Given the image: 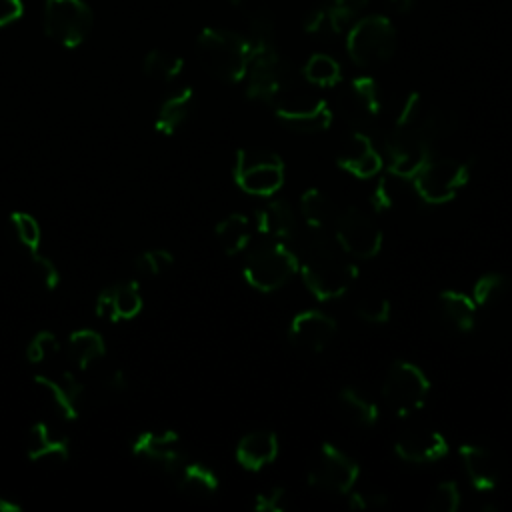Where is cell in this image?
I'll return each mask as SVG.
<instances>
[{
	"instance_id": "1",
	"label": "cell",
	"mask_w": 512,
	"mask_h": 512,
	"mask_svg": "<svg viewBox=\"0 0 512 512\" xmlns=\"http://www.w3.org/2000/svg\"><path fill=\"white\" fill-rule=\"evenodd\" d=\"M452 126L448 112L426 104L418 92L408 94L386 136L388 172L400 180L412 178L432 158L434 142L450 134Z\"/></svg>"
},
{
	"instance_id": "2",
	"label": "cell",
	"mask_w": 512,
	"mask_h": 512,
	"mask_svg": "<svg viewBox=\"0 0 512 512\" xmlns=\"http://www.w3.org/2000/svg\"><path fill=\"white\" fill-rule=\"evenodd\" d=\"M304 284L318 300L340 298L356 280V266L348 254L324 236H314L298 262Z\"/></svg>"
},
{
	"instance_id": "3",
	"label": "cell",
	"mask_w": 512,
	"mask_h": 512,
	"mask_svg": "<svg viewBox=\"0 0 512 512\" xmlns=\"http://www.w3.org/2000/svg\"><path fill=\"white\" fill-rule=\"evenodd\" d=\"M250 54L246 36L232 30L204 28L196 38V56L202 68L222 82H242Z\"/></svg>"
},
{
	"instance_id": "4",
	"label": "cell",
	"mask_w": 512,
	"mask_h": 512,
	"mask_svg": "<svg viewBox=\"0 0 512 512\" xmlns=\"http://www.w3.org/2000/svg\"><path fill=\"white\" fill-rule=\"evenodd\" d=\"M396 28L384 14H362L346 30V52L356 66L374 68L392 58Z\"/></svg>"
},
{
	"instance_id": "5",
	"label": "cell",
	"mask_w": 512,
	"mask_h": 512,
	"mask_svg": "<svg viewBox=\"0 0 512 512\" xmlns=\"http://www.w3.org/2000/svg\"><path fill=\"white\" fill-rule=\"evenodd\" d=\"M246 96L256 102L274 104L284 94L298 88L292 66L282 58L278 48L252 50L246 70Z\"/></svg>"
},
{
	"instance_id": "6",
	"label": "cell",
	"mask_w": 512,
	"mask_h": 512,
	"mask_svg": "<svg viewBox=\"0 0 512 512\" xmlns=\"http://www.w3.org/2000/svg\"><path fill=\"white\" fill-rule=\"evenodd\" d=\"M234 182L252 196H272L284 184L286 168L278 154L264 148H238L234 158Z\"/></svg>"
},
{
	"instance_id": "7",
	"label": "cell",
	"mask_w": 512,
	"mask_h": 512,
	"mask_svg": "<svg viewBox=\"0 0 512 512\" xmlns=\"http://www.w3.org/2000/svg\"><path fill=\"white\" fill-rule=\"evenodd\" d=\"M298 272L296 254L284 244L274 242L266 244L248 254L242 274L244 280L258 292H274L290 282Z\"/></svg>"
},
{
	"instance_id": "8",
	"label": "cell",
	"mask_w": 512,
	"mask_h": 512,
	"mask_svg": "<svg viewBox=\"0 0 512 512\" xmlns=\"http://www.w3.org/2000/svg\"><path fill=\"white\" fill-rule=\"evenodd\" d=\"M410 180L426 204H446L468 184L470 164L456 158H430Z\"/></svg>"
},
{
	"instance_id": "9",
	"label": "cell",
	"mask_w": 512,
	"mask_h": 512,
	"mask_svg": "<svg viewBox=\"0 0 512 512\" xmlns=\"http://www.w3.org/2000/svg\"><path fill=\"white\" fill-rule=\"evenodd\" d=\"M430 394L428 376L408 360H396L382 380V396L398 416L418 412Z\"/></svg>"
},
{
	"instance_id": "10",
	"label": "cell",
	"mask_w": 512,
	"mask_h": 512,
	"mask_svg": "<svg viewBox=\"0 0 512 512\" xmlns=\"http://www.w3.org/2000/svg\"><path fill=\"white\" fill-rule=\"evenodd\" d=\"M94 14L84 0H46L44 32L64 48L80 46L92 30Z\"/></svg>"
},
{
	"instance_id": "11",
	"label": "cell",
	"mask_w": 512,
	"mask_h": 512,
	"mask_svg": "<svg viewBox=\"0 0 512 512\" xmlns=\"http://www.w3.org/2000/svg\"><path fill=\"white\" fill-rule=\"evenodd\" d=\"M334 236L336 244L348 256L360 260L374 258L382 250L384 242L382 230L376 224V220L356 206L338 212L334 220Z\"/></svg>"
},
{
	"instance_id": "12",
	"label": "cell",
	"mask_w": 512,
	"mask_h": 512,
	"mask_svg": "<svg viewBox=\"0 0 512 512\" xmlns=\"http://www.w3.org/2000/svg\"><path fill=\"white\" fill-rule=\"evenodd\" d=\"M272 106L276 118L298 134H320L330 128L334 118V112L326 100L312 98L298 88L284 94Z\"/></svg>"
},
{
	"instance_id": "13",
	"label": "cell",
	"mask_w": 512,
	"mask_h": 512,
	"mask_svg": "<svg viewBox=\"0 0 512 512\" xmlns=\"http://www.w3.org/2000/svg\"><path fill=\"white\" fill-rule=\"evenodd\" d=\"M338 112L352 130L370 134V128H374L382 112L378 82L370 76H356L348 80L338 94Z\"/></svg>"
},
{
	"instance_id": "14",
	"label": "cell",
	"mask_w": 512,
	"mask_h": 512,
	"mask_svg": "<svg viewBox=\"0 0 512 512\" xmlns=\"http://www.w3.org/2000/svg\"><path fill=\"white\" fill-rule=\"evenodd\" d=\"M360 476V466L334 444H322L308 468V482L324 492L350 494Z\"/></svg>"
},
{
	"instance_id": "15",
	"label": "cell",
	"mask_w": 512,
	"mask_h": 512,
	"mask_svg": "<svg viewBox=\"0 0 512 512\" xmlns=\"http://www.w3.org/2000/svg\"><path fill=\"white\" fill-rule=\"evenodd\" d=\"M132 454L144 466L164 474L176 476L186 464L182 440L174 430H146L132 440Z\"/></svg>"
},
{
	"instance_id": "16",
	"label": "cell",
	"mask_w": 512,
	"mask_h": 512,
	"mask_svg": "<svg viewBox=\"0 0 512 512\" xmlns=\"http://www.w3.org/2000/svg\"><path fill=\"white\" fill-rule=\"evenodd\" d=\"M368 0H320L304 18V30L312 36H338L364 14Z\"/></svg>"
},
{
	"instance_id": "17",
	"label": "cell",
	"mask_w": 512,
	"mask_h": 512,
	"mask_svg": "<svg viewBox=\"0 0 512 512\" xmlns=\"http://www.w3.org/2000/svg\"><path fill=\"white\" fill-rule=\"evenodd\" d=\"M334 336L336 322L322 310H302L292 318L288 326L290 342L296 348L312 354L322 352L334 340Z\"/></svg>"
},
{
	"instance_id": "18",
	"label": "cell",
	"mask_w": 512,
	"mask_h": 512,
	"mask_svg": "<svg viewBox=\"0 0 512 512\" xmlns=\"http://www.w3.org/2000/svg\"><path fill=\"white\" fill-rule=\"evenodd\" d=\"M394 452L412 464H430L448 454V440L438 430L426 426H410L394 440Z\"/></svg>"
},
{
	"instance_id": "19",
	"label": "cell",
	"mask_w": 512,
	"mask_h": 512,
	"mask_svg": "<svg viewBox=\"0 0 512 512\" xmlns=\"http://www.w3.org/2000/svg\"><path fill=\"white\" fill-rule=\"evenodd\" d=\"M338 166L354 178H374L384 166L380 150L374 146L372 136L362 130H352L346 144L338 154Z\"/></svg>"
},
{
	"instance_id": "20",
	"label": "cell",
	"mask_w": 512,
	"mask_h": 512,
	"mask_svg": "<svg viewBox=\"0 0 512 512\" xmlns=\"http://www.w3.org/2000/svg\"><path fill=\"white\" fill-rule=\"evenodd\" d=\"M460 460L470 484L478 492H490L498 486L502 478V460L494 450L480 444H462Z\"/></svg>"
},
{
	"instance_id": "21",
	"label": "cell",
	"mask_w": 512,
	"mask_h": 512,
	"mask_svg": "<svg viewBox=\"0 0 512 512\" xmlns=\"http://www.w3.org/2000/svg\"><path fill=\"white\" fill-rule=\"evenodd\" d=\"M36 384L44 390L48 400L52 402L54 410L66 418L74 420L80 414V402H82V384L76 380L72 372H64L60 376H48V374H36Z\"/></svg>"
},
{
	"instance_id": "22",
	"label": "cell",
	"mask_w": 512,
	"mask_h": 512,
	"mask_svg": "<svg viewBox=\"0 0 512 512\" xmlns=\"http://www.w3.org/2000/svg\"><path fill=\"white\" fill-rule=\"evenodd\" d=\"M26 456L40 464H66L70 446L68 440L56 434L46 422H36L26 434Z\"/></svg>"
},
{
	"instance_id": "23",
	"label": "cell",
	"mask_w": 512,
	"mask_h": 512,
	"mask_svg": "<svg viewBox=\"0 0 512 512\" xmlns=\"http://www.w3.org/2000/svg\"><path fill=\"white\" fill-rule=\"evenodd\" d=\"M278 450V438L272 430H254L238 440L234 456L244 470L258 472L278 458Z\"/></svg>"
},
{
	"instance_id": "24",
	"label": "cell",
	"mask_w": 512,
	"mask_h": 512,
	"mask_svg": "<svg viewBox=\"0 0 512 512\" xmlns=\"http://www.w3.org/2000/svg\"><path fill=\"white\" fill-rule=\"evenodd\" d=\"M258 230L272 240H290L296 234L298 222L292 206L284 200H270L256 214Z\"/></svg>"
},
{
	"instance_id": "25",
	"label": "cell",
	"mask_w": 512,
	"mask_h": 512,
	"mask_svg": "<svg viewBox=\"0 0 512 512\" xmlns=\"http://www.w3.org/2000/svg\"><path fill=\"white\" fill-rule=\"evenodd\" d=\"M438 310L442 318L458 332H470L476 326L478 306L466 292L442 290L438 296Z\"/></svg>"
},
{
	"instance_id": "26",
	"label": "cell",
	"mask_w": 512,
	"mask_h": 512,
	"mask_svg": "<svg viewBox=\"0 0 512 512\" xmlns=\"http://www.w3.org/2000/svg\"><path fill=\"white\" fill-rule=\"evenodd\" d=\"M176 488L190 500H210L218 492V476L200 462H186L176 474Z\"/></svg>"
},
{
	"instance_id": "27",
	"label": "cell",
	"mask_w": 512,
	"mask_h": 512,
	"mask_svg": "<svg viewBox=\"0 0 512 512\" xmlns=\"http://www.w3.org/2000/svg\"><path fill=\"white\" fill-rule=\"evenodd\" d=\"M64 352L68 356V362L74 368L86 370L104 356L106 342L100 336V332H96L92 328H80L68 336Z\"/></svg>"
},
{
	"instance_id": "28",
	"label": "cell",
	"mask_w": 512,
	"mask_h": 512,
	"mask_svg": "<svg viewBox=\"0 0 512 512\" xmlns=\"http://www.w3.org/2000/svg\"><path fill=\"white\" fill-rule=\"evenodd\" d=\"M194 106V90L190 86H184L176 92H172L158 108L156 114V130L164 136H172L192 114Z\"/></svg>"
},
{
	"instance_id": "29",
	"label": "cell",
	"mask_w": 512,
	"mask_h": 512,
	"mask_svg": "<svg viewBox=\"0 0 512 512\" xmlns=\"http://www.w3.org/2000/svg\"><path fill=\"white\" fill-rule=\"evenodd\" d=\"M214 234H216V240H218L220 248L224 250V254L234 256V254L242 252L250 242V236H252L250 220H248V216H244L240 212L228 214L226 218H222L216 224Z\"/></svg>"
},
{
	"instance_id": "30",
	"label": "cell",
	"mask_w": 512,
	"mask_h": 512,
	"mask_svg": "<svg viewBox=\"0 0 512 512\" xmlns=\"http://www.w3.org/2000/svg\"><path fill=\"white\" fill-rule=\"evenodd\" d=\"M300 214L312 230H324L328 226H334V220L338 216L332 200L318 188H308L300 196Z\"/></svg>"
},
{
	"instance_id": "31",
	"label": "cell",
	"mask_w": 512,
	"mask_h": 512,
	"mask_svg": "<svg viewBox=\"0 0 512 512\" xmlns=\"http://www.w3.org/2000/svg\"><path fill=\"white\" fill-rule=\"evenodd\" d=\"M338 404L342 414L352 420L356 426H374L378 422V406L364 396L360 390L346 386L338 392Z\"/></svg>"
},
{
	"instance_id": "32",
	"label": "cell",
	"mask_w": 512,
	"mask_h": 512,
	"mask_svg": "<svg viewBox=\"0 0 512 512\" xmlns=\"http://www.w3.org/2000/svg\"><path fill=\"white\" fill-rule=\"evenodd\" d=\"M302 76L318 88H332L342 82V68L338 60L332 58L330 54L316 52L306 60L302 68Z\"/></svg>"
},
{
	"instance_id": "33",
	"label": "cell",
	"mask_w": 512,
	"mask_h": 512,
	"mask_svg": "<svg viewBox=\"0 0 512 512\" xmlns=\"http://www.w3.org/2000/svg\"><path fill=\"white\" fill-rule=\"evenodd\" d=\"M110 288V296H112V308H114V322L118 320H132L142 312L144 300L138 288V282L134 280H126V282H118Z\"/></svg>"
},
{
	"instance_id": "34",
	"label": "cell",
	"mask_w": 512,
	"mask_h": 512,
	"mask_svg": "<svg viewBox=\"0 0 512 512\" xmlns=\"http://www.w3.org/2000/svg\"><path fill=\"white\" fill-rule=\"evenodd\" d=\"M508 292H510V280L504 274L486 272L474 282L472 298H474L478 310H482V308H492L498 302H502Z\"/></svg>"
},
{
	"instance_id": "35",
	"label": "cell",
	"mask_w": 512,
	"mask_h": 512,
	"mask_svg": "<svg viewBox=\"0 0 512 512\" xmlns=\"http://www.w3.org/2000/svg\"><path fill=\"white\" fill-rule=\"evenodd\" d=\"M184 68V60L178 54L154 48L142 60V70L146 76L162 82H170L180 76Z\"/></svg>"
},
{
	"instance_id": "36",
	"label": "cell",
	"mask_w": 512,
	"mask_h": 512,
	"mask_svg": "<svg viewBox=\"0 0 512 512\" xmlns=\"http://www.w3.org/2000/svg\"><path fill=\"white\" fill-rule=\"evenodd\" d=\"M10 226L14 230V236L18 238V242L28 252L40 250L42 228H40V222L36 220V216L28 214V212H12L10 214Z\"/></svg>"
},
{
	"instance_id": "37",
	"label": "cell",
	"mask_w": 512,
	"mask_h": 512,
	"mask_svg": "<svg viewBox=\"0 0 512 512\" xmlns=\"http://www.w3.org/2000/svg\"><path fill=\"white\" fill-rule=\"evenodd\" d=\"M62 346H60V340L48 332V330H42V332H36L28 344H26V350H24V356L30 364H46L50 362L52 358H56L60 354Z\"/></svg>"
},
{
	"instance_id": "38",
	"label": "cell",
	"mask_w": 512,
	"mask_h": 512,
	"mask_svg": "<svg viewBox=\"0 0 512 512\" xmlns=\"http://www.w3.org/2000/svg\"><path fill=\"white\" fill-rule=\"evenodd\" d=\"M392 314V304L382 294H366L356 304V316L368 324H386Z\"/></svg>"
},
{
	"instance_id": "39",
	"label": "cell",
	"mask_w": 512,
	"mask_h": 512,
	"mask_svg": "<svg viewBox=\"0 0 512 512\" xmlns=\"http://www.w3.org/2000/svg\"><path fill=\"white\" fill-rule=\"evenodd\" d=\"M174 264V256L170 250L166 248H150V250H144L134 266L140 274L144 276H160L162 272H166L170 266Z\"/></svg>"
},
{
	"instance_id": "40",
	"label": "cell",
	"mask_w": 512,
	"mask_h": 512,
	"mask_svg": "<svg viewBox=\"0 0 512 512\" xmlns=\"http://www.w3.org/2000/svg\"><path fill=\"white\" fill-rule=\"evenodd\" d=\"M460 508V488L454 480L436 484L428 498V510L432 512H456Z\"/></svg>"
},
{
	"instance_id": "41",
	"label": "cell",
	"mask_w": 512,
	"mask_h": 512,
	"mask_svg": "<svg viewBox=\"0 0 512 512\" xmlns=\"http://www.w3.org/2000/svg\"><path fill=\"white\" fill-rule=\"evenodd\" d=\"M400 180L392 174L388 176H380L376 186L372 188V194H370V204L376 212H384V210H390L396 202V186L394 182Z\"/></svg>"
},
{
	"instance_id": "42",
	"label": "cell",
	"mask_w": 512,
	"mask_h": 512,
	"mask_svg": "<svg viewBox=\"0 0 512 512\" xmlns=\"http://www.w3.org/2000/svg\"><path fill=\"white\" fill-rule=\"evenodd\" d=\"M254 508L258 512H284L290 508V494L286 492V488L274 486L266 492L256 494Z\"/></svg>"
},
{
	"instance_id": "43",
	"label": "cell",
	"mask_w": 512,
	"mask_h": 512,
	"mask_svg": "<svg viewBox=\"0 0 512 512\" xmlns=\"http://www.w3.org/2000/svg\"><path fill=\"white\" fill-rule=\"evenodd\" d=\"M30 256H32L34 268L38 270V274H40V278H42V284H44L48 290H54V288L60 284V278H62L58 266L54 264V260H52L50 256L42 254L40 250L30 252Z\"/></svg>"
},
{
	"instance_id": "44",
	"label": "cell",
	"mask_w": 512,
	"mask_h": 512,
	"mask_svg": "<svg viewBox=\"0 0 512 512\" xmlns=\"http://www.w3.org/2000/svg\"><path fill=\"white\" fill-rule=\"evenodd\" d=\"M388 504V496L382 492H352L348 496V506L354 510H374L384 508Z\"/></svg>"
},
{
	"instance_id": "45",
	"label": "cell",
	"mask_w": 512,
	"mask_h": 512,
	"mask_svg": "<svg viewBox=\"0 0 512 512\" xmlns=\"http://www.w3.org/2000/svg\"><path fill=\"white\" fill-rule=\"evenodd\" d=\"M24 14L22 0H0V28L14 24Z\"/></svg>"
},
{
	"instance_id": "46",
	"label": "cell",
	"mask_w": 512,
	"mask_h": 512,
	"mask_svg": "<svg viewBox=\"0 0 512 512\" xmlns=\"http://www.w3.org/2000/svg\"><path fill=\"white\" fill-rule=\"evenodd\" d=\"M96 316L102 320H112L114 322V308H112V296H110V288H104L98 296H96Z\"/></svg>"
},
{
	"instance_id": "47",
	"label": "cell",
	"mask_w": 512,
	"mask_h": 512,
	"mask_svg": "<svg viewBox=\"0 0 512 512\" xmlns=\"http://www.w3.org/2000/svg\"><path fill=\"white\" fill-rule=\"evenodd\" d=\"M106 384H108V388H110V390H124V388H126V384H128V380L124 378V374H122V372H114V374H110V376H108Z\"/></svg>"
},
{
	"instance_id": "48",
	"label": "cell",
	"mask_w": 512,
	"mask_h": 512,
	"mask_svg": "<svg viewBox=\"0 0 512 512\" xmlns=\"http://www.w3.org/2000/svg\"><path fill=\"white\" fill-rule=\"evenodd\" d=\"M388 4H390V8H392L394 12L406 14V12H410V10L414 8L416 0H388Z\"/></svg>"
},
{
	"instance_id": "49",
	"label": "cell",
	"mask_w": 512,
	"mask_h": 512,
	"mask_svg": "<svg viewBox=\"0 0 512 512\" xmlns=\"http://www.w3.org/2000/svg\"><path fill=\"white\" fill-rule=\"evenodd\" d=\"M20 510V504L6 498V496H0V512H18Z\"/></svg>"
}]
</instances>
